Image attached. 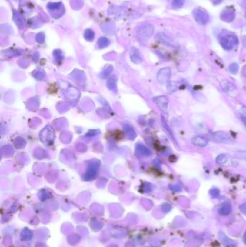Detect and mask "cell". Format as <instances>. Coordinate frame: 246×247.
Masks as SVG:
<instances>
[{
    "label": "cell",
    "mask_w": 246,
    "mask_h": 247,
    "mask_svg": "<svg viewBox=\"0 0 246 247\" xmlns=\"http://www.w3.org/2000/svg\"><path fill=\"white\" fill-rule=\"evenodd\" d=\"M232 210V206L230 203L225 202L219 209V213L221 215H228Z\"/></svg>",
    "instance_id": "4fadbf2b"
},
{
    "label": "cell",
    "mask_w": 246,
    "mask_h": 247,
    "mask_svg": "<svg viewBox=\"0 0 246 247\" xmlns=\"http://www.w3.org/2000/svg\"><path fill=\"white\" fill-rule=\"evenodd\" d=\"M229 161V156L227 154H220L216 158V162L219 165H224Z\"/></svg>",
    "instance_id": "2e32d148"
},
{
    "label": "cell",
    "mask_w": 246,
    "mask_h": 247,
    "mask_svg": "<svg viewBox=\"0 0 246 247\" xmlns=\"http://www.w3.org/2000/svg\"><path fill=\"white\" fill-rule=\"evenodd\" d=\"M85 38L86 40L88 41H92L95 38V33L93 31L90 29L86 30L85 32Z\"/></svg>",
    "instance_id": "7402d4cb"
},
{
    "label": "cell",
    "mask_w": 246,
    "mask_h": 247,
    "mask_svg": "<svg viewBox=\"0 0 246 247\" xmlns=\"http://www.w3.org/2000/svg\"><path fill=\"white\" fill-rule=\"evenodd\" d=\"M154 33V26L150 23H144L138 28L137 33L138 35L143 38H149L151 37Z\"/></svg>",
    "instance_id": "3957f363"
},
{
    "label": "cell",
    "mask_w": 246,
    "mask_h": 247,
    "mask_svg": "<svg viewBox=\"0 0 246 247\" xmlns=\"http://www.w3.org/2000/svg\"><path fill=\"white\" fill-rule=\"evenodd\" d=\"M210 195L214 198L218 197L219 195V190L217 188H213L210 190Z\"/></svg>",
    "instance_id": "4316f807"
},
{
    "label": "cell",
    "mask_w": 246,
    "mask_h": 247,
    "mask_svg": "<svg viewBox=\"0 0 246 247\" xmlns=\"http://www.w3.org/2000/svg\"><path fill=\"white\" fill-rule=\"evenodd\" d=\"M210 139L215 142L233 144L234 139L225 132H215L210 135Z\"/></svg>",
    "instance_id": "7a4b0ae2"
},
{
    "label": "cell",
    "mask_w": 246,
    "mask_h": 247,
    "mask_svg": "<svg viewBox=\"0 0 246 247\" xmlns=\"http://www.w3.org/2000/svg\"><path fill=\"white\" fill-rule=\"evenodd\" d=\"M219 236H220V239H221V240L222 241V242H223V244H224L225 246H231V245H232L234 244L233 243V241H231L230 239H229L228 237L226 236V235H225L224 233H219Z\"/></svg>",
    "instance_id": "ac0fdd59"
},
{
    "label": "cell",
    "mask_w": 246,
    "mask_h": 247,
    "mask_svg": "<svg viewBox=\"0 0 246 247\" xmlns=\"http://www.w3.org/2000/svg\"><path fill=\"white\" fill-rule=\"evenodd\" d=\"M170 189L174 192H180L182 190V187L179 184H170Z\"/></svg>",
    "instance_id": "484cf974"
},
{
    "label": "cell",
    "mask_w": 246,
    "mask_h": 247,
    "mask_svg": "<svg viewBox=\"0 0 246 247\" xmlns=\"http://www.w3.org/2000/svg\"><path fill=\"white\" fill-rule=\"evenodd\" d=\"M191 141L194 145L200 148H204L208 144L207 139L202 136H195L193 137Z\"/></svg>",
    "instance_id": "30bf717a"
},
{
    "label": "cell",
    "mask_w": 246,
    "mask_h": 247,
    "mask_svg": "<svg viewBox=\"0 0 246 247\" xmlns=\"http://www.w3.org/2000/svg\"><path fill=\"white\" fill-rule=\"evenodd\" d=\"M219 43L224 50L230 51L238 43V38L232 33H227L219 38Z\"/></svg>",
    "instance_id": "6da1fadb"
},
{
    "label": "cell",
    "mask_w": 246,
    "mask_h": 247,
    "mask_svg": "<svg viewBox=\"0 0 246 247\" xmlns=\"http://www.w3.org/2000/svg\"><path fill=\"white\" fill-rule=\"evenodd\" d=\"M240 113L243 115V117L246 118V107H242V108H240Z\"/></svg>",
    "instance_id": "4dcf8cb0"
},
{
    "label": "cell",
    "mask_w": 246,
    "mask_h": 247,
    "mask_svg": "<svg viewBox=\"0 0 246 247\" xmlns=\"http://www.w3.org/2000/svg\"><path fill=\"white\" fill-rule=\"evenodd\" d=\"M244 241H245V243H246V233H245V235H244Z\"/></svg>",
    "instance_id": "d6a6232c"
},
{
    "label": "cell",
    "mask_w": 246,
    "mask_h": 247,
    "mask_svg": "<svg viewBox=\"0 0 246 247\" xmlns=\"http://www.w3.org/2000/svg\"><path fill=\"white\" fill-rule=\"evenodd\" d=\"M193 15L196 21L201 25L207 24L209 20V16L205 11L201 9H196L193 12Z\"/></svg>",
    "instance_id": "5b68a950"
},
{
    "label": "cell",
    "mask_w": 246,
    "mask_h": 247,
    "mask_svg": "<svg viewBox=\"0 0 246 247\" xmlns=\"http://www.w3.org/2000/svg\"><path fill=\"white\" fill-rule=\"evenodd\" d=\"M178 88L177 82H170L167 85V90L169 93H172L175 92Z\"/></svg>",
    "instance_id": "ffe728a7"
},
{
    "label": "cell",
    "mask_w": 246,
    "mask_h": 247,
    "mask_svg": "<svg viewBox=\"0 0 246 247\" xmlns=\"http://www.w3.org/2000/svg\"><path fill=\"white\" fill-rule=\"evenodd\" d=\"M170 76H171V69L170 67H165L158 72L157 78L159 82L163 84L166 83L170 80Z\"/></svg>",
    "instance_id": "8992f818"
},
{
    "label": "cell",
    "mask_w": 246,
    "mask_h": 247,
    "mask_svg": "<svg viewBox=\"0 0 246 247\" xmlns=\"http://www.w3.org/2000/svg\"><path fill=\"white\" fill-rule=\"evenodd\" d=\"M234 18V12L233 10H230V9H227V10H224L221 14V19L223 21L225 22H232Z\"/></svg>",
    "instance_id": "8fae6325"
},
{
    "label": "cell",
    "mask_w": 246,
    "mask_h": 247,
    "mask_svg": "<svg viewBox=\"0 0 246 247\" xmlns=\"http://www.w3.org/2000/svg\"><path fill=\"white\" fill-rule=\"evenodd\" d=\"M130 57L131 61L136 64H139L141 62V56L139 51L137 48H132L130 52Z\"/></svg>",
    "instance_id": "7c38bea8"
},
{
    "label": "cell",
    "mask_w": 246,
    "mask_h": 247,
    "mask_svg": "<svg viewBox=\"0 0 246 247\" xmlns=\"http://www.w3.org/2000/svg\"><path fill=\"white\" fill-rule=\"evenodd\" d=\"M44 38H45L44 34H43V33H39L36 37V41L38 43H43V41H44Z\"/></svg>",
    "instance_id": "83f0119b"
},
{
    "label": "cell",
    "mask_w": 246,
    "mask_h": 247,
    "mask_svg": "<svg viewBox=\"0 0 246 247\" xmlns=\"http://www.w3.org/2000/svg\"><path fill=\"white\" fill-rule=\"evenodd\" d=\"M161 122H162V127H163L164 130L166 132V133L168 134V136H169L170 138L173 139V142L175 144V143H176V141H175V137H174L173 134V132H172L171 129H170L169 126L168 125L167 122H166V121H165V118L162 116H161Z\"/></svg>",
    "instance_id": "5bb4252c"
},
{
    "label": "cell",
    "mask_w": 246,
    "mask_h": 247,
    "mask_svg": "<svg viewBox=\"0 0 246 247\" xmlns=\"http://www.w3.org/2000/svg\"><path fill=\"white\" fill-rule=\"evenodd\" d=\"M14 20L16 22L17 25L18 26L20 29H23L24 28V20L21 16V15L19 12H14Z\"/></svg>",
    "instance_id": "9a60e30c"
},
{
    "label": "cell",
    "mask_w": 246,
    "mask_h": 247,
    "mask_svg": "<svg viewBox=\"0 0 246 247\" xmlns=\"http://www.w3.org/2000/svg\"><path fill=\"white\" fill-rule=\"evenodd\" d=\"M221 86H222L223 90L227 93H231L236 90V87L234 85V84L227 80H224L221 82Z\"/></svg>",
    "instance_id": "9c48e42d"
},
{
    "label": "cell",
    "mask_w": 246,
    "mask_h": 247,
    "mask_svg": "<svg viewBox=\"0 0 246 247\" xmlns=\"http://www.w3.org/2000/svg\"><path fill=\"white\" fill-rule=\"evenodd\" d=\"M234 156L235 158L246 161V151L245 150H238V151L234 152Z\"/></svg>",
    "instance_id": "44dd1931"
},
{
    "label": "cell",
    "mask_w": 246,
    "mask_h": 247,
    "mask_svg": "<svg viewBox=\"0 0 246 247\" xmlns=\"http://www.w3.org/2000/svg\"><path fill=\"white\" fill-rule=\"evenodd\" d=\"M156 39L160 42H161L163 44L166 45L168 46H171V47H176L177 44L175 43V41H174L173 39H171L165 33H158V35H156Z\"/></svg>",
    "instance_id": "ba28073f"
},
{
    "label": "cell",
    "mask_w": 246,
    "mask_h": 247,
    "mask_svg": "<svg viewBox=\"0 0 246 247\" xmlns=\"http://www.w3.org/2000/svg\"><path fill=\"white\" fill-rule=\"evenodd\" d=\"M124 128L126 132V134H127L128 137H129V138H134V137H135V133H134V129L131 127V126L125 125Z\"/></svg>",
    "instance_id": "603a6c76"
},
{
    "label": "cell",
    "mask_w": 246,
    "mask_h": 247,
    "mask_svg": "<svg viewBox=\"0 0 246 247\" xmlns=\"http://www.w3.org/2000/svg\"><path fill=\"white\" fill-rule=\"evenodd\" d=\"M238 69H239V66H238V64L236 63L231 64L230 67H229V71H230L232 74H236L238 72Z\"/></svg>",
    "instance_id": "d4e9b609"
},
{
    "label": "cell",
    "mask_w": 246,
    "mask_h": 247,
    "mask_svg": "<svg viewBox=\"0 0 246 247\" xmlns=\"http://www.w3.org/2000/svg\"><path fill=\"white\" fill-rule=\"evenodd\" d=\"M163 210H164V211L165 212H168V211H169L170 209H171V206H170V205H168V204H165L164 205H163Z\"/></svg>",
    "instance_id": "f546056e"
},
{
    "label": "cell",
    "mask_w": 246,
    "mask_h": 247,
    "mask_svg": "<svg viewBox=\"0 0 246 247\" xmlns=\"http://www.w3.org/2000/svg\"><path fill=\"white\" fill-rule=\"evenodd\" d=\"M243 43L244 45V46L246 48V36H244L243 38Z\"/></svg>",
    "instance_id": "1f68e13d"
},
{
    "label": "cell",
    "mask_w": 246,
    "mask_h": 247,
    "mask_svg": "<svg viewBox=\"0 0 246 247\" xmlns=\"http://www.w3.org/2000/svg\"><path fill=\"white\" fill-rule=\"evenodd\" d=\"M137 150L139 152V153L142 154L143 155H145V156H149L151 155V152L150 150H149L148 148H147L146 147L142 145H139L137 146Z\"/></svg>",
    "instance_id": "e0dca14e"
},
{
    "label": "cell",
    "mask_w": 246,
    "mask_h": 247,
    "mask_svg": "<svg viewBox=\"0 0 246 247\" xmlns=\"http://www.w3.org/2000/svg\"><path fill=\"white\" fill-rule=\"evenodd\" d=\"M109 44V41L106 38H100L98 41V46L100 48H105L108 46Z\"/></svg>",
    "instance_id": "d6986e66"
},
{
    "label": "cell",
    "mask_w": 246,
    "mask_h": 247,
    "mask_svg": "<svg viewBox=\"0 0 246 247\" xmlns=\"http://www.w3.org/2000/svg\"><path fill=\"white\" fill-rule=\"evenodd\" d=\"M154 102L156 103L157 105L160 108V110L163 111L164 113H167L168 111V103H169V101L166 96L161 95L158 96L153 98Z\"/></svg>",
    "instance_id": "52a82bcc"
},
{
    "label": "cell",
    "mask_w": 246,
    "mask_h": 247,
    "mask_svg": "<svg viewBox=\"0 0 246 247\" xmlns=\"http://www.w3.org/2000/svg\"><path fill=\"white\" fill-rule=\"evenodd\" d=\"M184 2L185 0H173L172 2V7L175 9L181 8L184 5Z\"/></svg>",
    "instance_id": "cb8c5ba5"
},
{
    "label": "cell",
    "mask_w": 246,
    "mask_h": 247,
    "mask_svg": "<svg viewBox=\"0 0 246 247\" xmlns=\"http://www.w3.org/2000/svg\"><path fill=\"white\" fill-rule=\"evenodd\" d=\"M48 9L52 15L55 18L61 17L64 12L63 5L61 2L50 3L48 5Z\"/></svg>",
    "instance_id": "277c9868"
},
{
    "label": "cell",
    "mask_w": 246,
    "mask_h": 247,
    "mask_svg": "<svg viewBox=\"0 0 246 247\" xmlns=\"http://www.w3.org/2000/svg\"><path fill=\"white\" fill-rule=\"evenodd\" d=\"M221 1H222V0H217V3H219Z\"/></svg>",
    "instance_id": "836d02e7"
},
{
    "label": "cell",
    "mask_w": 246,
    "mask_h": 247,
    "mask_svg": "<svg viewBox=\"0 0 246 247\" xmlns=\"http://www.w3.org/2000/svg\"><path fill=\"white\" fill-rule=\"evenodd\" d=\"M239 208L242 212H243L244 214H246V203H243V204L240 205Z\"/></svg>",
    "instance_id": "f1b7e54d"
}]
</instances>
